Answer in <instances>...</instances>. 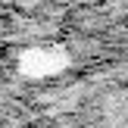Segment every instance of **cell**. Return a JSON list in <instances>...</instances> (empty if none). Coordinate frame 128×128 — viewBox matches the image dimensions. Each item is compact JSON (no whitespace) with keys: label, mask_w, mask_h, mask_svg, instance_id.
Returning a JSON list of instances; mask_svg holds the SVG:
<instances>
[{"label":"cell","mask_w":128,"mask_h":128,"mask_svg":"<svg viewBox=\"0 0 128 128\" xmlns=\"http://www.w3.org/2000/svg\"><path fill=\"white\" fill-rule=\"evenodd\" d=\"M66 66V56L60 53V50H28V53L19 60V69H22L25 75H31V78H44V75H53L60 72V69Z\"/></svg>","instance_id":"cell-1"}]
</instances>
